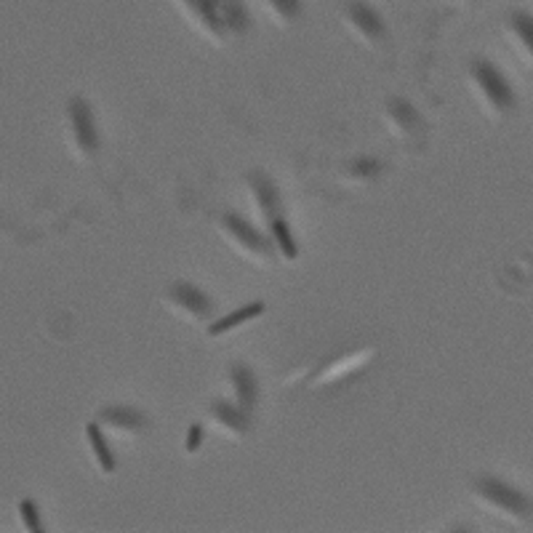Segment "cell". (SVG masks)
Listing matches in <instances>:
<instances>
[{
	"mask_svg": "<svg viewBox=\"0 0 533 533\" xmlns=\"http://www.w3.org/2000/svg\"><path fill=\"white\" fill-rule=\"evenodd\" d=\"M262 313H265V304H262V302H257V304H246V307H240V310H235V313H229V315H224L221 320H216L209 333H211V336H221V333L235 331L238 325L248 323L251 318H259Z\"/></svg>",
	"mask_w": 533,
	"mask_h": 533,
	"instance_id": "cell-13",
	"label": "cell"
},
{
	"mask_svg": "<svg viewBox=\"0 0 533 533\" xmlns=\"http://www.w3.org/2000/svg\"><path fill=\"white\" fill-rule=\"evenodd\" d=\"M70 126H72V136L75 145L83 155H94L99 147V134L94 126V115L86 99H72L70 102Z\"/></svg>",
	"mask_w": 533,
	"mask_h": 533,
	"instance_id": "cell-5",
	"label": "cell"
},
{
	"mask_svg": "<svg viewBox=\"0 0 533 533\" xmlns=\"http://www.w3.org/2000/svg\"><path fill=\"white\" fill-rule=\"evenodd\" d=\"M369 358H371V350L358 352V355H350V358H344V360H336L333 366H328L325 371L320 373L318 379H315V384H325V381H333V379H339V376H347V373L358 371V366H363Z\"/></svg>",
	"mask_w": 533,
	"mask_h": 533,
	"instance_id": "cell-15",
	"label": "cell"
},
{
	"mask_svg": "<svg viewBox=\"0 0 533 533\" xmlns=\"http://www.w3.org/2000/svg\"><path fill=\"white\" fill-rule=\"evenodd\" d=\"M272 238H275V243H277V251L288 259V262H294L296 257H299V246H296V240H294V235H291V229H288V224L277 216V219H272Z\"/></svg>",
	"mask_w": 533,
	"mask_h": 533,
	"instance_id": "cell-16",
	"label": "cell"
},
{
	"mask_svg": "<svg viewBox=\"0 0 533 533\" xmlns=\"http://www.w3.org/2000/svg\"><path fill=\"white\" fill-rule=\"evenodd\" d=\"M216 14L227 33H243L248 27V14L240 0H216Z\"/></svg>",
	"mask_w": 533,
	"mask_h": 533,
	"instance_id": "cell-12",
	"label": "cell"
},
{
	"mask_svg": "<svg viewBox=\"0 0 533 533\" xmlns=\"http://www.w3.org/2000/svg\"><path fill=\"white\" fill-rule=\"evenodd\" d=\"M265 3L277 24H291L299 16V11H302L299 0H265Z\"/></svg>",
	"mask_w": 533,
	"mask_h": 533,
	"instance_id": "cell-19",
	"label": "cell"
},
{
	"mask_svg": "<svg viewBox=\"0 0 533 533\" xmlns=\"http://www.w3.org/2000/svg\"><path fill=\"white\" fill-rule=\"evenodd\" d=\"M19 515H22V523H24V528L33 533L43 531V526H41V515H38V510H35V504L30 501V499H24L22 504H19Z\"/></svg>",
	"mask_w": 533,
	"mask_h": 533,
	"instance_id": "cell-20",
	"label": "cell"
},
{
	"mask_svg": "<svg viewBox=\"0 0 533 533\" xmlns=\"http://www.w3.org/2000/svg\"><path fill=\"white\" fill-rule=\"evenodd\" d=\"M221 232H224V238H227L238 251H243L248 259H254V262H266V257H269L266 240L251 227V224H246L243 219H238V216H232V213L221 216Z\"/></svg>",
	"mask_w": 533,
	"mask_h": 533,
	"instance_id": "cell-3",
	"label": "cell"
},
{
	"mask_svg": "<svg viewBox=\"0 0 533 533\" xmlns=\"http://www.w3.org/2000/svg\"><path fill=\"white\" fill-rule=\"evenodd\" d=\"M176 3L187 11V16L192 19V24L201 33H206L213 41H221V35L227 30H224L221 19L216 14V0H176Z\"/></svg>",
	"mask_w": 533,
	"mask_h": 533,
	"instance_id": "cell-7",
	"label": "cell"
},
{
	"mask_svg": "<svg viewBox=\"0 0 533 533\" xmlns=\"http://www.w3.org/2000/svg\"><path fill=\"white\" fill-rule=\"evenodd\" d=\"M475 496L485 507H493L510 518H518V520H528L533 518V501L528 496H523L520 491H515L512 485L501 482L496 478H480L475 482Z\"/></svg>",
	"mask_w": 533,
	"mask_h": 533,
	"instance_id": "cell-1",
	"label": "cell"
},
{
	"mask_svg": "<svg viewBox=\"0 0 533 533\" xmlns=\"http://www.w3.org/2000/svg\"><path fill=\"white\" fill-rule=\"evenodd\" d=\"M99 425L105 432L128 437V435H139L145 429V416L134 408H107L99 414Z\"/></svg>",
	"mask_w": 533,
	"mask_h": 533,
	"instance_id": "cell-8",
	"label": "cell"
},
{
	"mask_svg": "<svg viewBox=\"0 0 533 533\" xmlns=\"http://www.w3.org/2000/svg\"><path fill=\"white\" fill-rule=\"evenodd\" d=\"M472 80L480 89V94L485 97L488 107L496 112V115H504L515 107V94L512 89L507 86V80L499 75V70L488 61H475L472 64Z\"/></svg>",
	"mask_w": 533,
	"mask_h": 533,
	"instance_id": "cell-2",
	"label": "cell"
},
{
	"mask_svg": "<svg viewBox=\"0 0 533 533\" xmlns=\"http://www.w3.org/2000/svg\"><path fill=\"white\" fill-rule=\"evenodd\" d=\"M201 443H203V426L201 425H192L187 429V440H184V451L187 454H195L198 448H201Z\"/></svg>",
	"mask_w": 533,
	"mask_h": 533,
	"instance_id": "cell-22",
	"label": "cell"
},
{
	"mask_svg": "<svg viewBox=\"0 0 533 533\" xmlns=\"http://www.w3.org/2000/svg\"><path fill=\"white\" fill-rule=\"evenodd\" d=\"M344 19H347V27H350L366 46H376V43L384 38V24H381V19L376 16V11H373L371 5H366V3H360V0H355V3L347 5Z\"/></svg>",
	"mask_w": 533,
	"mask_h": 533,
	"instance_id": "cell-6",
	"label": "cell"
},
{
	"mask_svg": "<svg viewBox=\"0 0 533 533\" xmlns=\"http://www.w3.org/2000/svg\"><path fill=\"white\" fill-rule=\"evenodd\" d=\"M379 171H381V163L373 158H360L350 165V173H352L355 179H371Z\"/></svg>",
	"mask_w": 533,
	"mask_h": 533,
	"instance_id": "cell-21",
	"label": "cell"
},
{
	"mask_svg": "<svg viewBox=\"0 0 533 533\" xmlns=\"http://www.w3.org/2000/svg\"><path fill=\"white\" fill-rule=\"evenodd\" d=\"M510 27H512V33H515V38L523 43V49L533 56V16L518 11V14L510 16Z\"/></svg>",
	"mask_w": 533,
	"mask_h": 533,
	"instance_id": "cell-18",
	"label": "cell"
},
{
	"mask_svg": "<svg viewBox=\"0 0 533 533\" xmlns=\"http://www.w3.org/2000/svg\"><path fill=\"white\" fill-rule=\"evenodd\" d=\"M211 419L213 422H219V425L224 426L229 435H235V437H240V435H246L248 432V411H243V408H235V406H229V403H224V400H216L211 406Z\"/></svg>",
	"mask_w": 533,
	"mask_h": 533,
	"instance_id": "cell-10",
	"label": "cell"
},
{
	"mask_svg": "<svg viewBox=\"0 0 533 533\" xmlns=\"http://www.w3.org/2000/svg\"><path fill=\"white\" fill-rule=\"evenodd\" d=\"M165 304H168L173 313H179V315H184V318L190 320H203L211 315V302H209V296L201 294L195 285H187V283L171 285L168 294H165Z\"/></svg>",
	"mask_w": 533,
	"mask_h": 533,
	"instance_id": "cell-4",
	"label": "cell"
},
{
	"mask_svg": "<svg viewBox=\"0 0 533 533\" xmlns=\"http://www.w3.org/2000/svg\"><path fill=\"white\" fill-rule=\"evenodd\" d=\"M229 381L235 387V395H238V406L243 411L251 414L254 403H257V395H259V387H257V379L254 373L248 371L246 366H232L229 369Z\"/></svg>",
	"mask_w": 533,
	"mask_h": 533,
	"instance_id": "cell-11",
	"label": "cell"
},
{
	"mask_svg": "<svg viewBox=\"0 0 533 533\" xmlns=\"http://www.w3.org/2000/svg\"><path fill=\"white\" fill-rule=\"evenodd\" d=\"M389 117H392V123L400 128V131H406V134H411V131H416L419 128V115L414 112V107L408 105V102H392L389 105Z\"/></svg>",
	"mask_w": 533,
	"mask_h": 533,
	"instance_id": "cell-17",
	"label": "cell"
},
{
	"mask_svg": "<svg viewBox=\"0 0 533 533\" xmlns=\"http://www.w3.org/2000/svg\"><path fill=\"white\" fill-rule=\"evenodd\" d=\"M248 190H251V198L259 209V216L272 224V219H277V211H280V195L277 190L266 182L262 173H251L248 176Z\"/></svg>",
	"mask_w": 533,
	"mask_h": 533,
	"instance_id": "cell-9",
	"label": "cell"
},
{
	"mask_svg": "<svg viewBox=\"0 0 533 533\" xmlns=\"http://www.w3.org/2000/svg\"><path fill=\"white\" fill-rule=\"evenodd\" d=\"M86 435H89V443H91V451H94V459L99 462L102 472H112L115 470V459H112V451L107 445V435L99 422H91L86 426Z\"/></svg>",
	"mask_w": 533,
	"mask_h": 533,
	"instance_id": "cell-14",
	"label": "cell"
}]
</instances>
